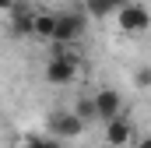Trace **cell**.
Returning a JSON list of instances; mask_svg holds the SVG:
<instances>
[{"mask_svg":"<svg viewBox=\"0 0 151 148\" xmlns=\"http://www.w3.org/2000/svg\"><path fill=\"white\" fill-rule=\"evenodd\" d=\"M88 123H95V102H91V95H84V99H77V106H74Z\"/></svg>","mask_w":151,"mask_h":148,"instance_id":"11","label":"cell"},{"mask_svg":"<svg viewBox=\"0 0 151 148\" xmlns=\"http://www.w3.org/2000/svg\"><path fill=\"white\" fill-rule=\"evenodd\" d=\"M84 36V14L77 11H56V25H53V39L56 46H74Z\"/></svg>","mask_w":151,"mask_h":148,"instance_id":"4","label":"cell"},{"mask_svg":"<svg viewBox=\"0 0 151 148\" xmlns=\"http://www.w3.org/2000/svg\"><path fill=\"white\" fill-rule=\"evenodd\" d=\"M116 25H119L123 36H144L151 28V11L141 0H127V4L116 11Z\"/></svg>","mask_w":151,"mask_h":148,"instance_id":"3","label":"cell"},{"mask_svg":"<svg viewBox=\"0 0 151 148\" xmlns=\"http://www.w3.org/2000/svg\"><path fill=\"white\" fill-rule=\"evenodd\" d=\"M84 127H88V120H84L77 110H56V113H49V120H46V134L63 138V141L81 138V134H84Z\"/></svg>","mask_w":151,"mask_h":148,"instance_id":"2","label":"cell"},{"mask_svg":"<svg viewBox=\"0 0 151 148\" xmlns=\"http://www.w3.org/2000/svg\"><path fill=\"white\" fill-rule=\"evenodd\" d=\"M53 49H49V60H46V67H42V78H46V85H53V88H63V85H70L81 71V64H77V57L70 53V46H56V42H49Z\"/></svg>","mask_w":151,"mask_h":148,"instance_id":"1","label":"cell"},{"mask_svg":"<svg viewBox=\"0 0 151 148\" xmlns=\"http://www.w3.org/2000/svg\"><path fill=\"white\" fill-rule=\"evenodd\" d=\"M84 11L91 14V18H109L119 11V4L116 0H84Z\"/></svg>","mask_w":151,"mask_h":148,"instance_id":"9","label":"cell"},{"mask_svg":"<svg viewBox=\"0 0 151 148\" xmlns=\"http://www.w3.org/2000/svg\"><path fill=\"white\" fill-rule=\"evenodd\" d=\"M25 148H70V145L63 138H53V134H32L25 141Z\"/></svg>","mask_w":151,"mask_h":148,"instance_id":"10","label":"cell"},{"mask_svg":"<svg viewBox=\"0 0 151 148\" xmlns=\"http://www.w3.org/2000/svg\"><path fill=\"white\" fill-rule=\"evenodd\" d=\"M134 85H137V88H148L151 85V67H137V71H134Z\"/></svg>","mask_w":151,"mask_h":148,"instance_id":"12","label":"cell"},{"mask_svg":"<svg viewBox=\"0 0 151 148\" xmlns=\"http://www.w3.org/2000/svg\"><path fill=\"white\" fill-rule=\"evenodd\" d=\"M14 4H18V0H0V11H11Z\"/></svg>","mask_w":151,"mask_h":148,"instance_id":"14","label":"cell"},{"mask_svg":"<svg viewBox=\"0 0 151 148\" xmlns=\"http://www.w3.org/2000/svg\"><path fill=\"white\" fill-rule=\"evenodd\" d=\"M91 102H95V120H113L123 113V95L116 92V88H99L95 95H91Z\"/></svg>","mask_w":151,"mask_h":148,"instance_id":"6","label":"cell"},{"mask_svg":"<svg viewBox=\"0 0 151 148\" xmlns=\"http://www.w3.org/2000/svg\"><path fill=\"white\" fill-rule=\"evenodd\" d=\"M7 14H11V32H14V36H32L35 11H28V7H21V4H14Z\"/></svg>","mask_w":151,"mask_h":148,"instance_id":"7","label":"cell"},{"mask_svg":"<svg viewBox=\"0 0 151 148\" xmlns=\"http://www.w3.org/2000/svg\"><path fill=\"white\" fill-rule=\"evenodd\" d=\"M134 148H151V134H141V138L134 141Z\"/></svg>","mask_w":151,"mask_h":148,"instance_id":"13","label":"cell"},{"mask_svg":"<svg viewBox=\"0 0 151 148\" xmlns=\"http://www.w3.org/2000/svg\"><path fill=\"white\" fill-rule=\"evenodd\" d=\"M53 25H56V11H35V21H32V36L49 42L53 39Z\"/></svg>","mask_w":151,"mask_h":148,"instance_id":"8","label":"cell"},{"mask_svg":"<svg viewBox=\"0 0 151 148\" xmlns=\"http://www.w3.org/2000/svg\"><path fill=\"white\" fill-rule=\"evenodd\" d=\"M134 141H137V127H134V120L127 113L106 120V145L109 148H127V145H134Z\"/></svg>","mask_w":151,"mask_h":148,"instance_id":"5","label":"cell"}]
</instances>
